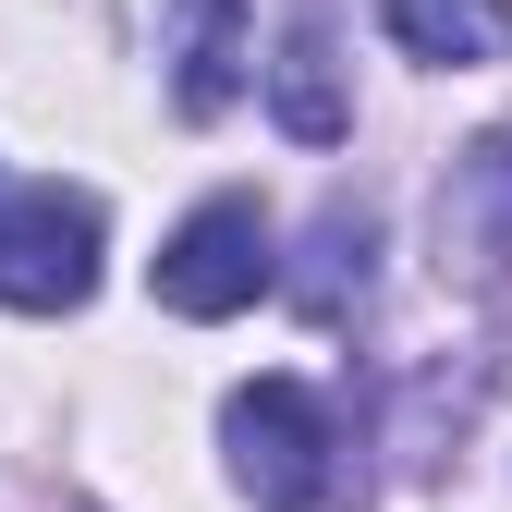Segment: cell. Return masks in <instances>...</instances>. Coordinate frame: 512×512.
<instances>
[{
	"mask_svg": "<svg viewBox=\"0 0 512 512\" xmlns=\"http://www.w3.org/2000/svg\"><path fill=\"white\" fill-rule=\"evenodd\" d=\"M220 452H232L256 512H317L330 500V403L305 378H244L220 403Z\"/></svg>",
	"mask_w": 512,
	"mask_h": 512,
	"instance_id": "6da1fadb",
	"label": "cell"
},
{
	"mask_svg": "<svg viewBox=\"0 0 512 512\" xmlns=\"http://www.w3.org/2000/svg\"><path fill=\"white\" fill-rule=\"evenodd\" d=\"M98 293V196L74 183H0V305L74 317Z\"/></svg>",
	"mask_w": 512,
	"mask_h": 512,
	"instance_id": "7a4b0ae2",
	"label": "cell"
},
{
	"mask_svg": "<svg viewBox=\"0 0 512 512\" xmlns=\"http://www.w3.org/2000/svg\"><path fill=\"white\" fill-rule=\"evenodd\" d=\"M269 281H281V256H269V208L256 196H208L159 244V305L171 317H244Z\"/></svg>",
	"mask_w": 512,
	"mask_h": 512,
	"instance_id": "3957f363",
	"label": "cell"
},
{
	"mask_svg": "<svg viewBox=\"0 0 512 512\" xmlns=\"http://www.w3.org/2000/svg\"><path fill=\"white\" fill-rule=\"evenodd\" d=\"M439 281H464V293L512 281V122L476 135L452 159V183H439Z\"/></svg>",
	"mask_w": 512,
	"mask_h": 512,
	"instance_id": "277c9868",
	"label": "cell"
},
{
	"mask_svg": "<svg viewBox=\"0 0 512 512\" xmlns=\"http://www.w3.org/2000/svg\"><path fill=\"white\" fill-rule=\"evenodd\" d=\"M269 110H281V135H293V147H342V135H354L330 13H293V25H281V49H269Z\"/></svg>",
	"mask_w": 512,
	"mask_h": 512,
	"instance_id": "5b68a950",
	"label": "cell"
},
{
	"mask_svg": "<svg viewBox=\"0 0 512 512\" xmlns=\"http://www.w3.org/2000/svg\"><path fill=\"white\" fill-rule=\"evenodd\" d=\"M171 25H183L171 37V110L183 122H220L244 98V61H256L244 49V0H171Z\"/></svg>",
	"mask_w": 512,
	"mask_h": 512,
	"instance_id": "8992f818",
	"label": "cell"
},
{
	"mask_svg": "<svg viewBox=\"0 0 512 512\" xmlns=\"http://www.w3.org/2000/svg\"><path fill=\"white\" fill-rule=\"evenodd\" d=\"M378 25H391V49L439 61V74H464V61H500V37H512L500 0H378Z\"/></svg>",
	"mask_w": 512,
	"mask_h": 512,
	"instance_id": "52a82bcc",
	"label": "cell"
}]
</instances>
